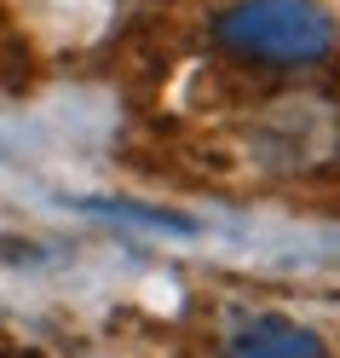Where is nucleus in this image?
Here are the masks:
<instances>
[{
    "label": "nucleus",
    "mask_w": 340,
    "mask_h": 358,
    "mask_svg": "<svg viewBox=\"0 0 340 358\" xmlns=\"http://www.w3.org/2000/svg\"><path fill=\"white\" fill-rule=\"evenodd\" d=\"M225 35L237 47H248V52H265V58H294V52L323 47V24L306 6H294V0H260V6L237 12L225 24Z\"/></svg>",
    "instance_id": "nucleus-1"
},
{
    "label": "nucleus",
    "mask_w": 340,
    "mask_h": 358,
    "mask_svg": "<svg viewBox=\"0 0 340 358\" xmlns=\"http://www.w3.org/2000/svg\"><path fill=\"white\" fill-rule=\"evenodd\" d=\"M225 358H323V347L294 324H254L248 335H237Z\"/></svg>",
    "instance_id": "nucleus-2"
}]
</instances>
